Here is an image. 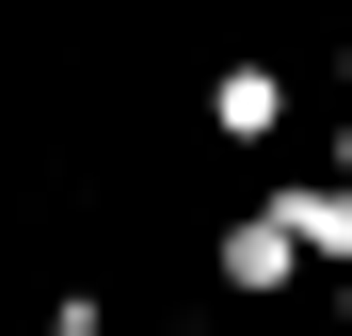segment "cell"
Returning <instances> with one entry per match:
<instances>
[{
	"mask_svg": "<svg viewBox=\"0 0 352 336\" xmlns=\"http://www.w3.org/2000/svg\"><path fill=\"white\" fill-rule=\"evenodd\" d=\"M96 320H112V304H96V289H65V304H48V336H96Z\"/></svg>",
	"mask_w": 352,
	"mask_h": 336,
	"instance_id": "cell-3",
	"label": "cell"
},
{
	"mask_svg": "<svg viewBox=\"0 0 352 336\" xmlns=\"http://www.w3.org/2000/svg\"><path fill=\"white\" fill-rule=\"evenodd\" d=\"M208 128H224V144H272V128H288V80H272V65H224V80H208Z\"/></svg>",
	"mask_w": 352,
	"mask_h": 336,
	"instance_id": "cell-2",
	"label": "cell"
},
{
	"mask_svg": "<svg viewBox=\"0 0 352 336\" xmlns=\"http://www.w3.org/2000/svg\"><path fill=\"white\" fill-rule=\"evenodd\" d=\"M208 272H224L241 304H272V289H305V240H288V208H272V192H256V208H224V240H208Z\"/></svg>",
	"mask_w": 352,
	"mask_h": 336,
	"instance_id": "cell-1",
	"label": "cell"
},
{
	"mask_svg": "<svg viewBox=\"0 0 352 336\" xmlns=\"http://www.w3.org/2000/svg\"><path fill=\"white\" fill-rule=\"evenodd\" d=\"M320 160H336V177H352V96H336V144H320Z\"/></svg>",
	"mask_w": 352,
	"mask_h": 336,
	"instance_id": "cell-4",
	"label": "cell"
},
{
	"mask_svg": "<svg viewBox=\"0 0 352 336\" xmlns=\"http://www.w3.org/2000/svg\"><path fill=\"white\" fill-rule=\"evenodd\" d=\"M336 304H352V289H336Z\"/></svg>",
	"mask_w": 352,
	"mask_h": 336,
	"instance_id": "cell-6",
	"label": "cell"
},
{
	"mask_svg": "<svg viewBox=\"0 0 352 336\" xmlns=\"http://www.w3.org/2000/svg\"><path fill=\"white\" fill-rule=\"evenodd\" d=\"M336 96H352V16H336Z\"/></svg>",
	"mask_w": 352,
	"mask_h": 336,
	"instance_id": "cell-5",
	"label": "cell"
}]
</instances>
